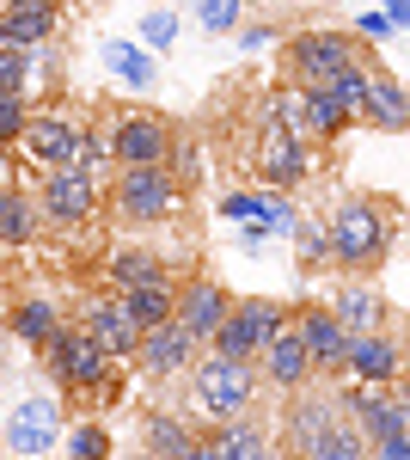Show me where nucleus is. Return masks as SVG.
I'll return each instance as SVG.
<instances>
[{
  "mask_svg": "<svg viewBox=\"0 0 410 460\" xmlns=\"http://www.w3.org/2000/svg\"><path fill=\"white\" fill-rule=\"evenodd\" d=\"M129 368H135V362H110V375H104L99 387L86 393V405H92V411H104V405H123V399H129Z\"/></svg>",
  "mask_w": 410,
  "mask_h": 460,
  "instance_id": "42",
  "label": "nucleus"
},
{
  "mask_svg": "<svg viewBox=\"0 0 410 460\" xmlns=\"http://www.w3.org/2000/svg\"><path fill=\"white\" fill-rule=\"evenodd\" d=\"M43 234V209L25 178H0V252H31Z\"/></svg>",
  "mask_w": 410,
  "mask_h": 460,
  "instance_id": "20",
  "label": "nucleus"
},
{
  "mask_svg": "<svg viewBox=\"0 0 410 460\" xmlns=\"http://www.w3.org/2000/svg\"><path fill=\"white\" fill-rule=\"evenodd\" d=\"M37 356H43V375L68 393V399H80V405H86V393L110 375V362H123V356L104 350V344L86 332V325H80V319H62V325H56V338H49Z\"/></svg>",
  "mask_w": 410,
  "mask_h": 460,
  "instance_id": "4",
  "label": "nucleus"
},
{
  "mask_svg": "<svg viewBox=\"0 0 410 460\" xmlns=\"http://www.w3.org/2000/svg\"><path fill=\"white\" fill-rule=\"evenodd\" d=\"M141 448L147 455H171V460H208L190 411H147L141 418Z\"/></svg>",
  "mask_w": 410,
  "mask_h": 460,
  "instance_id": "23",
  "label": "nucleus"
},
{
  "mask_svg": "<svg viewBox=\"0 0 410 460\" xmlns=\"http://www.w3.org/2000/svg\"><path fill=\"white\" fill-rule=\"evenodd\" d=\"M312 154H318V142L294 136L288 123H275V117L257 111V147H251V166H257V178H264L270 190H301V184L312 178Z\"/></svg>",
  "mask_w": 410,
  "mask_h": 460,
  "instance_id": "9",
  "label": "nucleus"
},
{
  "mask_svg": "<svg viewBox=\"0 0 410 460\" xmlns=\"http://www.w3.org/2000/svg\"><path fill=\"white\" fill-rule=\"evenodd\" d=\"M208 460H264L275 448V436L264 418H251V411H240V418H227V424H214V436H203Z\"/></svg>",
  "mask_w": 410,
  "mask_h": 460,
  "instance_id": "24",
  "label": "nucleus"
},
{
  "mask_svg": "<svg viewBox=\"0 0 410 460\" xmlns=\"http://www.w3.org/2000/svg\"><path fill=\"white\" fill-rule=\"evenodd\" d=\"M362 123H368L374 136H410V80H398L392 68L374 62V93H368Z\"/></svg>",
  "mask_w": 410,
  "mask_h": 460,
  "instance_id": "22",
  "label": "nucleus"
},
{
  "mask_svg": "<svg viewBox=\"0 0 410 460\" xmlns=\"http://www.w3.org/2000/svg\"><path fill=\"white\" fill-rule=\"evenodd\" d=\"M160 277H171V264L153 246H117L104 258V283L117 288V295H129V288H141V283H160Z\"/></svg>",
  "mask_w": 410,
  "mask_h": 460,
  "instance_id": "27",
  "label": "nucleus"
},
{
  "mask_svg": "<svg viewBox=\"0 0 410 460\" xmlns=\"http://www.w3.org/2000/svg\"><path fill=\"white\" fill-rule=\"evenodd\" d=\"M362 56H368V43L355 31H325V25H307V31H294L282 43V68L301 86H318V80H331L337 68L362 62Z\"/></svg>",
  "mask_w": 410,
  "mask_h": 460,
  "instance_id": "8",
  "label": "nucleus"
},
{
  "mask_svg": "<svg viewBox=\"0 0 410 460\" xmlns=\"http://www.w3.org/2000/svg\"><path fill=\"white\" fill-rule=\"evenodd\" d=\"M31 99L25 93H0V142L6 147H19V136H25V123H31Z\"/></svg>",
  "mask_w": 410,
  "mask_h": 460,
  "instance_id": "40",
  "label": "nucleus"
},
{
  "mask_svg": "<svg viewBox=\"0 0 410 460\" xmlns=\"http://www.w3.org/2000/svg\"><path fill=\"white\" fill-rule=\"evenodd\" d=\"M398 234H405V221L386 197H343L331 209V264L343 277H368V270L386 264Z\"/></svg>",
  "mask_w": 410,
  "mask_h": 460,
  "instance_id": "1",
  "label": "nucleus"
},
{
  "mask_svg": "<svg viewBox=\"0 0 410 460\" xmlns=\"http://www.w3.org/2000/svg\"><path fill=\"white\" fill-rule=\"evenodd\" d=\"M0 418H6V393H0Z\"/></svg>",
  "mask_w": 410,
  "mask_h": 460,
  "instance_id": "48",
  "label": "nucleus"
},
{
  "mask_svg": "<svg viewBox=\"0 0 410 460\" xmlns=\"http://www.w3.org/2000/svg\"><path fill=\"white\" fill-rule=\"evenodd\" d=\"M6 6H62V0H0V13H6Z\"/></svg>",
  "mask_w": 410,
  "mask_h": 460,
  "instance_id": "46",
  "label": "nucleus"
},
{
  "mask_svg": "<svg viewBox=\"0 0 410 460\" xmlns=\"http://www.w3.org/2000/svg\"><path fill=\"white\" fill-rule=\"evenodd\" d=\"M178 31H184V25H178L171 6H147V13L135 19V37L153 49V56H171V49H178Z\"/></svg>",
  "mask_w": 410,
  "mask_h": 460,
  "instance_id": "37",
  "label": "nucleus"
},
{
  "mask_svg": "<svg viewBox=\"0 0 410 460\" xmlns=\"http://www.w3.org/2000/svg\"><path fill=\"white\" fill-rule=\"evenodd\" d=\"M331 93H337L343 105L355 111V123H362V111H368V93H374V62L362 56V62H349V68L331 74Z\"/></svg>",
  "mask_w": 410,
  "mask_h": 460,
  "instance_id": "36",
  "label": "nucleus"
},
{
  "mask_svg": "<svg viewBox=\"0 0 410 460\" xmlns=\"http://www.w3.org/2000/svg\"><path fill=\"white\" fill-rule=\"evenodd\" d=\"M257 375H264V387H270V393H282V399L318 381V368H312V350L301 344L294 319H288V332H275L270 344H264V356H257Z\"/></svg>",
  "mask_w": 410,
  "mask_h": 460,
  "instance_id": "17",
  "label": "nucleus"
},
{
  "mask_svg": "<svg viewBox=\"0 0 410 460\" xmlns=\"http://www.w3.org/2000/svg\"><path fill=\"white\" fill-rule=\"evenodd\" d=\"M68 436V405L56 393H19L0 418V448L19 460H37V455H56Z\"/></svg>",
  "mask_w": 410,
  "mask_h": 460,
  "instance_id": "6",
  "label": "nucleus"
},
{
  "mask_svg": "<svg viewBox=\"0 0 410 460\" xmlns=\"http://www.w3.org/2000/svg\"><path fill=\"white\" fill-rule=\"evenodd\" d=\"M233 43H240L245 56H264V49L275 43V25H240V31H233Z\"/></svg>",
  "mask_w": 410,
  "mask_h": 460,
  "instance_id": "44",
  "label": "nucleus"
},
{
  "mask_svg": "<svg viewBox=\"0 0 410 460\" xmlns=\"http://www.w3.org/2000/svg\"><path fill=\"white\" fill-rule=\"evenodd\" d=\"M294 332H301V344L312 350V368H318L325 381H337L343 350H349V325L331 314V301H325V307H294Z\"/></svg>",
  "mask_w": 410,
  "mask_h": 460,
  "instance_id": "18",
  "label": "nucleus"
},
{
  "mask_svg": "<svg viewBox=\"0 0 410 460\" xmlns=\"http://www.w3.org/2000/svg\"><path fill=\"white\" fill-rule=\"evenodd\" d=\"M62 448H68L74 460H110L117 455V436H110V424H99V418H80V424H68Z\"/></svg>",
  "mask_w": 410,
  "mask_h": 460,
  "instance_id": "32",
  "label": "nucleus"
},
{
  "mask_svg": "<svg viewBox=\"0 0 410 460\" xmlns=\"http://www.w3.org/2000/svg\"><path fill=\"white\" fill-rule=\"evenodd\" d=\"M349 31L362 37V43H368V49H379V43H392V37H398V25H392V13H386V6H362V13H355V25H349Z\"/></svg>",
  "mask_w": 410,
  "mask_h": 460,
  "instance_id": "41",
  "label": "nucleus"
},
{
  "mask_svg": "<svg viewBox=\"0 0 410 460\" xmlns=\"http://www.w3.org/2000/svg\"><path fill=\"white\" fill-rule=\"evenodd\" d=\"M110 184L86 172V166H49L37 172V209H43V234H74L104 209Z\"/></svg>",
  "mask_w": 410,
  "mask_h": 460,
  "instance_id": "5",
  "label": "nucleus"
},
{
  "mask_svg": "<svg viewBox=\"0 0 410 460\" xmlns=\"http://www.w3.org/2000/svg\"><path fill=\"white\" fill-rule=\"evenodd\" d=\"M410 368V344L392 332V325H374V332H349V350H343V375L349 381H379L392 387ZM337 375V381H343Z\"/></svg>",
  "mask_w": 410,
  "mask_h": 460,
  "instance_id": "13",
  "label": "nucleus"
},
{
  "mask_svg": "<svg viewBox=\"0 0 410 460\" xmlns=\"http://www.w3.org/2000/svg\"><path fill=\"white\" fill-rule=\"evenodd\" d=\"M80 166L99 178V184H110V178H117V136H110V117H104V123H86V147H80Z\"/></svg>",
  "mask_w": 410,
  "mask_h": 460,
  "instance_id": "33",
  "label": "nucleus"
},
{
  "mask_svg": "<svg viewBox=\"0 0 410 460\" xmlns=\"http://www.w3.org/2000/svg\"><path fill=\"white\" fill-rule=\"evenodd\" d=\"M343 418V405H337V381L331 387H301V393H288V418H282V448L288 455H312L318 448V436Z\"/></svg>",
  "mask_w": 410,
  "mask_h": 460,
  "instance_id": "14",
  "label": "nucleus"
},
{
  "mask_svg": "<svg viewBox=\"0 0 410 460\" xmlns=\"http://www.w3.org/2000/svg\"><path fill=\"white\" fill-rule=\"evenodd\" d=\"M196 25L208 37H233L245 25V0H196Z\"/></svg>",
  "mask_w": 410,
  "mask_h": 460,
  "instance_id": "38",
  "label": "nucleus"
},
{
  "mask_svg": "<svg viewBox=\"0 0 410 460\" xmlns=\"http://www.w3.org/2000/svg\"><path fill=\"white\" fill-rule=\"evenodd\" d=\"M62 31V6H6L0 13V43H19V49H43Z\"/></svg>",
  "mask_w": 410,
  "mask_h": 460,
  "instance_id": "28",
  "label": "nucleus"
},
{
  "mask_svg": "<svg viewBox=\"0 0 410 460\" xmlns=\"http://www.w3.org/2000/svg\"><path fill=\"white\" fill-rule=\"evenodd\" d=\"M68 319V307L56 301V295H19L13 301V314H6V338L13 344H25V350H43L49 338H56V325Z\"/></svg>",
  "mask_w": 410,
  "mask_h": 460,
  "instance_id": "25",
  "label": "nucleus"
},
{
  "mask_svg": "<svg viewBox=\"0 0 410 460\" xmlns=\"http://www.w3.org/2000/svg\"><path fill=\"white\" fill-rule=\"evenodd\" d=\"M227 307H233V295H227L221 277H190V283H178V314H171V319H178L184 332H196L203 344H214V332H221Z\"/></svg>",
  "mask_w": 410,
  "mask_h": 460,
  "instance_id": "19",
  "label": "nucleus"
},
{
  "mask_svg": "<svg viewBox=\"0 0 410 460\" xmlns=\"http://www.w3.org/2000/svg\"><path fill=\"white\" fill-rule=\"evenodd\" d=\"M288 319H294L288 301H270V295H233V307H227V319H221V332H214L208 350H227V356L257 362L275 332H288Z\"/></svg>",
  "mask_w": 410,
  "mask_h": 460,
  "instance_id": "7",
  "label": "nucleus"
},
{
  "mask_svg": "<svg viewBox=\"0 0 410 460\" xmlns=\"http://www.w3.org/2000/svg\"><path fill=\"white\" fill-rule=\"evenodd\" d=\"M6 160H13V147H6V142H0V172H6Z\"/></svg>",
  "mask_w": 410,
  "mask_h": 460,
  "instance_id": "47",
  "label": "nucleus"
},
{
  "mask_svg": "<svg viewBox=\"0 0 410 460\" xmlns=\"http://www.w3.org/2000/svg\"><path fill=\"white\" fill-rule=\"evenodd\" d=\"M129 301V314H135V325L147 332V325H166L171 314H178V277H160V283H141L123 295Z\"/></svg>",
  "mask_w": 410,
  "mask_h": 460,
  "instance_id": "31",
  "label": "nucleus"
},
{
  "mask_svg": "<svg viewBox=\"0 0 410 460\" xmlns=\"http://www.w3.org/2000/svg\"><path fill=\"white\" fill-rule=\"evenodd\" d=\"M362 455H368V436H362L355 418H337L318 436V448H312V460H362Z\"/></svg>",
  "mask_w": 410,
  "mask_h": 460,
  "instance_id": "34",
  "label": "nucleus"
},
{
  "mask_svg": "<svg viewBox=\"0 0 410 460\" xmlns=\"http://www.w3.org/2000/svg\"><path fill=\"white\" fill-rule=\"evenodd\" d=\"M386 13H392V25H398V37H410V0H379Z\"/></svg>",
  "mask_w": 410,
  "mask_h": 460,
  "instance_id": "45",
  "label": "nucleus"
},
{
  "mask_svg": "<svg viewBox=\"0 0 410 460\" xmlns=\"http://www.w3.org/2000/svg\"><path fill=\"white\" fill-rule=\"evenodd\" d=\"M214 215L233 227V221H264L275 240H288V227L301 221V209H294V190H270V184H245V190H227L221 203H214Z\"/></svg>",
  "mask_w": 410,
  "mask_h": 460,
  "instance_id": "15",
  "label": "nucleus"
},
{
  "mask_svg": "<svg viewBox=\"0 0 410 460\" xmlns=\"http://www.w3.org/2000/svg\"><path fill=\"white\" fill-rule=\"evenodd\" d=\"M208 344L196 338V332H184L178 319H166V325H147L141 332V350H135V375H147V381H184L190 368H196V356H203Z\"/></svg>",
  "mask_w": 410,
  "mask_h": 460,
  "instance_id": "12",
  "label": "nucleus"
},
{
  "mask_svg": "<svg viewBox=\"0 0 410 460\" xmlns=\"http://www.w3.org/2000/svg\"><path fill=\"white\" fill-rule=\"evenodd\" d=\"M80 325L99 338L110 356H123V362H135V350H141V325H135V314H129V301L117 295V288H104V295H92L86 307H80Z\"/></svg>",
  "mask_w": 410,
  "mask_h": 460,
  "instance_id": "16",
  "label": "nucleus"
},
{
  "mask_svg": "<svg viewBox=\"0 0 410 460\" xmlns=\"http://www.w3.org/2000/svg\"><path fill=\"white\" fill-rule=\"evenodd\" d=\"M184 184L171 172V160L160 166H117L110 178V215L117 221H129V227H166L171 215L184 209Z\"/></svg>",
  "mask_w": 410,
  "mask_h": 460,
  "instance_id": "3",
  "label": "nucleus"
},
{
  "mask_svg": "<svg viewBox=\"0 0 410 460\" xmlns=\"http://www.w3.org/2000/svg\"><path fill=\"white\" fill-rule=\"evenodd\" d=\"M257 393H264L257 362L227 356V350H203L196 368L184 375V405H190L196 424H227V418H240V411L257 405Z\"/></svg>",
  "mask_w": 410,
  "mask_h": 460,
  "instance_id": "2",
  "label": "nucleus"
},
{
  "mask_svg": "<svg viewBox=\"0 0 410 460\" xmlns=\"http://www.w3.org/2000/svg\"><path fill=\"white\" fill-rule=\"evenodd\" d=\"M80 147H86V117L68 105H43L31 111V123H25L13 154H25L37 172H49V166H80Z\"/></svg>",
  "mask_w": 410,
  "mask_h": 460,
  "instance_id": "10",
  "label": "nucleus"
},
{
  "mask_svg": "<svg viewBox=\"0 0 410 460\" xmlns=\"http://www.w3.org/2000/svg\"><path fill=\"white\" fill-rule=\"evenodd\" d=\"M331 314H337L349 332H374V325H392V307H386L379 283H368V277H343L337 295H331Z\"/></svg>",
  "mask_w": 410,
  "mask_h": 460,
  "instance_id": "26",
  "label": "nucleus"
},
{
  "mask_svg": "<svg viewBox=\"0 0 410 460\" xmlns=\"http://www.w3.org/2000/svg\"><path fill=\"white\" fill-rule=\"evenodd\" d=\"M99 62H104V74H110L123 93H147V86H160V56H153L141 37H104Z\"/></svg>",
  "mask_w": 410,
  "mask_h": 460,
  "instance_id": "21",
  "label": "nucleus"
},
{
  "mask_svg": "<svg viewBox=\"0 0 410 460\" xmlns=\"http://www.w3.org/2000/svg\"><path fill=\"white\" fill-rule=\"evenodd\" d=\"M0 93H37V49H19V43H0Z\"/></svg>",
  "mask_w": 410,
  "mask_h": 460,
  "instance_id": "35",
  "label": "nucleus"
},
{
  "mask_svg": "<svg viewBox=\"0 0 410 460\" xmlns=\"http://www.w3.org/2000/svg\"><path fill=\"white\" fill-rule=\"evenodd\" d=\"M288 240H294V270L312 283V277L331 264V215H301V221L288 227Z\"/></svg>",
  "mask_w": 410,
  "mask_h": 460,
  "instance_id": "30",
  "label": "nucleus"
},
{
  "mask_svg": "<svg viewBox=\"0 0 410 460\" xmlns=\"http://www.w3.org/2000/svg\"><path fill=\"white\" fill-rule=\"evenodd\" d=\"M233 227H240V234H233V240H240V252H251V258H257V252H270V227H264V221H233Z\"/></svg>",
  "mask_w": 410,
  "mask_h": 460,
  "instance_id": "43",
  "label": "nucleus"
},
{
  "mask_svg": "<svg viewBox=\"0 0 410 460\" xmlns=\"http://www.w3.org/2000/svg\"><path fill=\"white\" fill-rule=\"evenodd\" d=\"M171 172H178L184 190H196V184L208 178V147L196 142V136H178V147H171Z\"/></svg>",
  "mask_w": 410,
  "mask_h": 460,
  "instance_id": "39",
  "label": "nucleus"
},
{
  "mask_svg": "<svg viewBox=\"0 0 410 460\" xmlns=\"http://www.w3.org/2000/svg\"><path fill=\"white\" fill-rule=\"evenodd\" d=\"M110 136H117V166H160L178 147V123L160 111H110Z\"/></svg>",
  "mask_w": 410,
  "mask_h": 460,
  "instance_id": "11",
  "label": "nucleus"
},
{
  "mask_svg": "<svg viewBox=\"0 0 410 460\" xmlns=\"http://www.w3.org/2000/svg\"><path fill=\"white\" fill-rule=\"evenodd\" d=\"M349 123H355V111L331 93V80L307 86V136H312V142H318V147L343 142V136H349Z\"/></svg>",
  "mask_w": 410,
  "mask_h": 460,
  "instance_id": "29",
  "label": "nucleus"
}]
</instances>
